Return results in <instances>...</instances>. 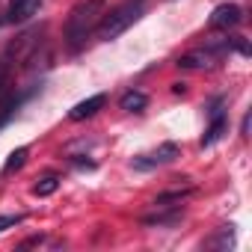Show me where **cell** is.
Returning a JSON list of instances; mask_svg holds the SVG:
<instances>
[{
    "instance_id": "cell-1",
    "label": "cell",
    "mask_w": 252,
    "mask_h": 252,
    "mask_svg": "<svg viewBox=\"0 0 252 252\" xmlns=\"http://www.w3.org/2000/svg\"><path fill=\"white\" fill-rule=\"evenodd\" d=\"M104 3L107 0H80L68 12V18H65V45H68L71 54H77L86 45V39L95 33L98 21L104 15Z\"/></svg>"
},
{
    "instance_id": "cell-2",
    "label": "cell",
    "mask_w": 252,
    "mask_h": 252,
    "mask_svg": "<svg viewBox=\"0 0 252 252\" xmlns=\"http://www.w3.org/2000/svg\"><path fill=\"white\" fill-rule=\"evenodd\" d=\"M143 12H146V0H125V3H119L116 9H110V12L101 15V21L95 27V36L101 42H113V39H119L125 30H128L131 24H137L143 18Z\"/></svg>"
},
{
    "instance_id": "cell-3",
    "label": "cell",
    "mask_w": 252,
    "mask_h": 252,
    "mask_svg": "<svg viewBox=\"0 0 252 252\" xmlns=\"http://www.w3.org/2000/svg\"><path fill=\"white\" fill-rule=\"evenodd\" d=\"M178 158H181V149H178L175 143H160L155 152L137 155V158L131 160V166H134L137 172H152V169L166 166V163H172V160H178Z\"/></svg>"
},
{
    "instance_id": "cell-4",
    "label": "cell",
    "mask_w": 252,
    "mask_h": 252,
    "mask_svg": "<svg viewBox=\"0 0 252 252\" xmlns=\"http://www.w3.org/2000/svg\"><path fill=\"white\" fill-rule=\"evenodd\" d=\"M225 54H228V51H225V45H222V39H220V42H211L208 48H199V51H190V54L178 57V65H181V68H211V65H217Z\"/></svg>"
},
{
    "instance_id": "cell-5",
    "label": "cell",
    "mask_w": 252,
    "mask_h": 252,
    "mask_svg": "<svg viewBox=\"0 0 252 252\" xmlns=\"http://www.w3.org/2000/svg\"><path fill=\"white\" fill-rule=\"evenodd\" d=\"M211 125L205 128V134H202V149H211L217 140H222V134L228 131V119H225V110H222V98H217L214 101V107H211Z\"/></svg>"
},
{
    "instance_id": "cell-6",
    "label": "cell",
    "mask_w": 252,
    "mask_h": 252,
    "mask_svg": "<svg viewBox=\"0 0 252 252\" xmlns=\"http://www.w3.org/2000/svg\"><path fill=\"white\" fill-rule=\"evenodd\" d=\"M155 208H158L155 214L143 217V225H149V228H172L184 220V208L178 202L175 205H155Z\"/></svg>"
},
{
    "instance_id": "cell-7",
    "label": "cell",
    "mask_w": 252,
    "mask_h": 252,
    "mask_svg": "<svg viewBox=\"0 0 252 252\" xmlns=\"http://www.w3.org/2000/svg\"><path fill=\"white\" fill-rule=\"evenodd\" d=\"M243 21V9L237 6V3H220L214 12H211V18H208V27L211 30H234L237 24Z\"/></svg>"
},
{
    "instance_id": "cell-8",
    "label": "cell",
    "mask_w": 252,
    "mask_h": 252,
    "mask_svg": "<svg viewBox=\"0 0 252 252\" xmlns=\"http://www.w3.org/2000/svg\"><path fill=\"white\" fill-rule=\"evenodd\" d=\"M42 6V0H12L9 3V12L0 18V27H6V24H24L30 21Z\"/></svg>"
},
{
    "instance_id": "cell-9",
    "label": "cell",
    "mask_w": 252,
    "mask_h": 252,
    "mask_svg": "<svg viewBox=\"0 0 252 252\" xmlns=\"http://www.w3.org/2000/svg\"><path fill=\"white\" fill-rule=\"evenodd\" d=\"M104 104H107V95H104V92H98V95H89L86 101H80V104H74V107L68 110V119H71V122L92 119L98 110H104Z\"/></svg>"
},
{
    "instance_id": "cell-10",
    "label": "cell",
    "mask_w": 252,
    "mask_h": 252,
    "mask_svg": "<svg viewBox=\"0 0 252 252\" xmlns=\"http://www.w3.org/2000/svg\"><path fill=\"white\" fill-rule=\"evenodd\" d=\"M119 107H122L125 113H143V110L149 107V95L140 92V89H128V92L119 98Z\"/></svg>"
},
{
    "instance_id": "cell-11",
    "label": "cell",
    "mask_w": 252,
    "mask_h": 252,
    "mask_svg": "<svg viewBox=\"0 0 252 252\" xmlns=\"http://www.w3.org/2000/svg\"><path fill=\"white\" fill-rule=\"evenodd\" d=\"M205 246L208 249H231L234 246V225H222L214 237L205 240Z\"/></svg>"
},
{
    "instance_id": "cell-12",
    "label": "cell",
    "mask_w": 252,
    "mask_h": 252,
    "mask_svg": "<svg viewBox=\"0 0 252 252\" xmlns=\"http://www.w3.org/2000/svg\"><path fill=\"white\" fill-rule=\"evenodd\" d=\"M27 155H30V152H27L24 146H21V149H15V152L9 155V160L3 163V172H0V175H12L15 169H21V166L27 163Z\"/></svg>"
},
{
    "instance_id": "cell-13",
    "label": "cell",
    "mask_w": 252,
    "mask_h": 252,
    "mask_svg": "<svg viewBox=\"0 0 252 252\" xmlns=\"http://www.w3.org/2000/svg\"><path fill=\"white\" fill-rule=\"evenodd\" d=\"M57 187H60V178H57V175H48V178H42V181L33 187V193H36V196H51V193H57Z\"/></svg>"
},
{
    "instance_id": "cell-14",
    "label": "cell",
    "mask_w": 252,
    "mask_h": 252,
    "mask_svg": "<svg viewBox=\"0 0 252 252\" xmlns=\"http://www.w3.org/2000/svg\"><path fill=\"white\" fill-rule=\"evenodd\" d=\"M24 222V214H0V234H3L6 228H15Z\"/></svg>"
},
{
    "instance_id": "cell-15",
    "label": "cell",
    "mask_w": 252,
    "mask_h": 252,
    "mask_svg": "<svg viewBox=\"0 0 252 252\" xmlns=\"http://www.w3.org/2000/svg\"><path fill=\"white\" fill-rule=\"evenodd\" d=\"M240 137H249V113H246L243 122H240Z\"/></svg>"
},
{
    "instance_id": "cell-16",
    "label": "cell",
    "mask_w": 252,
    "mask_h": 252,
    "mask_svg": "<svg viewBox=\"0 0 252 252\" xmlns=\"http://www.w3.org/2000/svg\"><path fill=\"white\" fill-rule=\"evenodd\" d=\"M172 92H175V95H184V92H187V83H172Z\"/></svg>"
}]
</instances>
